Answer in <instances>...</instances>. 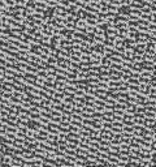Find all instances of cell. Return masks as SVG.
Returning a JSON list of instances; mask_svg holds the SVG:
<instances>
[{
  "label": "cell",
  "mask_w": 156,
  "mask_h": 167,
  "mask_svg": "<svg viewBox=\"0 0 156 167\" xmlns=\"http://www.w3.org/2000/svg\"><path fill=\"white\" fill-rule=\"evenodd\" d=\"M48 64H56V59L54 58V56H51V55H48V58H47V60H46Z\"/></svg>",
  "instance_id": "7"
},
{
  "label": "cell",
  "mask_w": 156,
  "mask_h": 167,
  "mask_svg": "<svg viewBox=\"0 0 156 167\" xmlns=\"http://www.w3.org/2000/svg\"><path fill=\"white\" fill-rule=\"evenodd\" d=\"M92 47H94V51L98 52L100 56H104V55H106V51H104V44H103V43L95 42V43L92 44Z\"/></svg>",
  "instance_id": "1"
},
{
  "label": "cell",
  "mask_w": 156,
  "mask_h": 167,
  "mask_svg": "<svg viewBox=\"0 0 156 167\" xmlns=\"http://www.w3.org/2000/svg\"><path fill=\"white\" fill-rule=\"evenodd\" d=\"M69 124H72V125H76V127H78V128H82V122H78V120H76V119H70V122H69Z\"/></svg>",
  "instance_id": "2"
},
{
  "label": "cell",
  "mask_w": 156,
  "mask_h": 167,
  "mask_svg": "<svg viewBox=\"0 0 156 167\" xmlns=\"http://www.w3.org/2000/svg\"><path fill=\"white\" fill-rule=\"evenodd\" d=\"M130 85H139V80L138 78H133V77H129V80L126 81Z\"/></svg>",
  "instance_id": "4"
},
{
  "label": "cell",
  "mask_w": 156,
  "mask_h": 167,
  "mask_svg": "<svg viewBox=\"0 0 156 167\" xmlns=\"http://www.w3.org/2000/svg\"><path fill=\"white\" fill-rule=\"evenodd\" d=\"M109 129L112 131L113 133H121V132H122V128H121V127H113V125H112Z\"/></svg>",
  "instance_id": "6"
},
{
  "label": "cell",
  "mask_w": 156,
  "mask_h": 167,
  "mask_svg": "<svg viewBox=\"0 0 156 167\" xmlns=\"http://www.w3.org/2000/svg\"><path fill=\"white\" fill-rule=\"evenodd\" d=\"M86 25H91V26H96L98 21L95 18H86Z\"/></svg>",
  "instance_id": "5"
},
{
  "label": "cell",
  "mask_w": 156,
  "mask_h": 167,
  "mask_svg": "<svg viewBox=\"0 0 156 167\" xmlns=\"http://www.w3.org/2000/svg\"><path fill=\"white\" fill-rule=\"evenodd\" d=\"M110 68H113V69H116V71H121L122 63H110Z\"/></svg>",
  "instance_id": "3"
}]
</instances>
